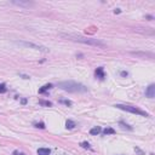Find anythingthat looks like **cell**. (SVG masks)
Returning <instances> with one entry per match:
<instances>
[{
	"instance_id": "obj_2",
	"label": "cell",
	"mask_w": 155,
	"mask_h": 155,
	"mask_svg": "<svg viewBox=\"0 0 155 155\" xmlns=\"http://www.w3.org/2000/svg\"><path fill=\"white\" fill-rule=\"evenodd\" d=\"M69 40H74V41H79L82 44H87V45H92V46H98V47H104L106 44L98 40V39H90V38H84V36H76V35H63Z\"/></svg>"
},
{
	"instance_id": "obj_4",
	"label": "cell",
	"mask_w": 155,
	"mask_h": 155,
	"mask_svg": "<svg viewBox=\"0 0 155 155\" xmlns=\"http://www.w3.org/2000/svg\"><path fill=\"white\" fill-rule=\"evenodd\" d=\"M16 44L23 45V46H26V47H32V48H34V50H39V51H42V52H48V48H46V47L36 45V44H33V42H28V41H16Z\"/></svg>"
},
{
	"instance_id": "obj_10",
	"label": "cell",
	"mask_w": 155,
	"mask_h": 155,
	"mask_svg": "<svg viewBox=\"0 0 155 155\" xmlns=\"http://www.w3.org/2000/svg\"><path fill=\"white\" fill-rule=\"evenodd\" d=\"M75 126H76V124H75L73 120H67V122H66V127H67V128L72 130V128H74Z\"/></svg>"
},
{
	"instance_id": "obj_16",
	"label": "cell",
	"mask_w": 155,
	"mask_h": 155,
	"mask_svg": "<svg viewBox=\"0 0 155 155\" xmlns=\"http://www.w3.org/2000/svg\"><path fill=\"white\" fill-rule=\"evenodd\" d=\"M80 146H81L82 148H90V144H88L87 142H81V143H80Z\"/></svg>"
},
{
	"instance_id": "obj_12",
	"label": "cell",
	"mask_w": 155,
	"mask_h": 155,
	"mask_svg": "<svg viewBox=\"0 0 155 155\" xmlns=\"http://www.w3.org/2000/svg\"><path fill=\"white\" fill-rule=\"evenodd\" d=\"M103 133H104V134H114L115 131H114L112 127H106V128L103 130Z\"/></svg>"
},
{
	"instance_id": "obj_11",
	"label": "cell",
	"mask_w": 155,
	"mask_h": 155,
	"mask_svg": "<svg viewBox=\"0 0 155 155\" xmlns=\"http://www.w3.org/2000/svg\"><path fill=\"white\" fill-rule=\"evenodd\" d=\"M50 88H52V85L51 84H47V85L45 86H42L40 90H39V93H44V92H46L47 90H50Z\"/></svg>"
},
{
	"instance_id": "obj_7",
	"label": "cell",
	"mask_w": 155,
	"mask_h": 155,
	"mask_svg": "<svg viewBox=\"0 0 155 155\" xmlns=\"http://www.w3.org/2000/svg\"><path fill=\"white\" fill-rule=\"evenodd\" d=\"M94 73H96V76L100 78V79H104V76H106V75H104V72H103V68H102V67L97 68Z\"/></svg>"
},
{
	"instance_id": "obj_14",
	"label": "cell",
	"mask_w": 155,
	"mask_h": 155,
	"mask_svg": "<svg viewBox=\"0 0 155 155\" xmlns=\"http://www.w3.org/2000/svg\"><path fill=\"white\" fill-rule=\"evenodd\" d=\"M40 104H42V106H46V107H51L52 106V103L48 101H40Z\"/></svg>"
},
{
	"instance_id": "obj_21",
	"label": "cell",
	"mask_w": 155,
	"mask_h": 155,
	"mask_svg": "<svg viewBox=\"0 0 155 155\" xmlns=\"http://www.w3.org/2000/svg\"><path fill=\"white\" fill-rule=\"evenodd\" d=\"M14 155H20V154H18V152H16L15 150V152H14Z\"/></svg>"
},
{
	"instance_id": "obj_8",
	"label": "cell",
	"mask_w": 155,
	"mask_h": 155,
	"mask_svg": "<svg viewBox=\"0 0 155 155\" xmlns=\"http://www.w3.org/2000/svg\"><path fill=\"white\" fill-rule=\"evenodd\" d=\"M101 132H102V128L100 127V126H96V127H93V128L90 130V133H91L92 136H97V134L101 133Z\"/></svg>"
},
{
	"instance_id": "obj_13",
	"label": "cell",
	"mask_w": 155,
	"mask_h": 155,
	"mask_svg": "<svg viewBox=\"0 0 155 155\" xmlns=\"http://www.w3.org/2000/svg\"><path fill=\"white\" fill-rule=\"evenodd\" d=\"M8 91V87L5 84H0V93H5Z\"/></svg>"
},
{
	"instance_id": "obj_20",
	"label": "cell",
	"mask_w": 155,
	"mask_h": 155,
	"mask_svg": "<svg viewBox=\"0 0 155 155\" xmlns=\"http://www.w3.org/2000/svg\"><path fill=\"white\" fill-rule=\"evenodd\" d=\"M21 102H22V104H26V103H27V100H24V98H23Z\"/></svg>"
},
{
	"instance_id": "obj_3",
	"label": "cell",
	"mask_w": 155,
	"mask_h": 155,
	"mask_svg": "<svg viewBox=\"0 0 155 155\" xmlns=\"http://www.w3.org/2000/svg\"><path fill=\"white\" fill-rule=\"evenodd\" d=\"M116 108L121 109V110H125V112H128V113H132V114H137V115L140 116H148V113L140 110V108L137 107H132V106H124V104H116Z\"/></svg>"
},
{
	"instance_id": "obj_6",
	"label": "cell",
	"mask_w": 155,
	"mask_h": 155,
	"mask_svg": "<svg viewBox=\"0 0 155 155\" xmlns=\"http://www.w3.org/2000/svg\"><path fill=\"white\" fill-rule=\"evenodd\" d=\"M51 150L48 148H39L38 149V155H50Z\"/></svg>"
},
{
	"instance_id": "obj_9",
	"label": "cell",
	"mask_w": 155,
	"mask_h": 155,
	"mask_svg": "<svg viewBox=\"0 0 155 155\" xmlns=\"http://www.w3.org/2000/svg\"><path fill=\"white\" fill-rule=\"evenodd\" d=\"M15 5H18V6H30L33 5V2H29V1H12Z\"/></svg>"
},
{
	"instance_id": "obj_17",
	"label": "cell",
	"mask_w": 155,
	"mask_h": 155,
	"mask_svg": "<svg viewBox=\"0 0 155 155\" xmlns=\"http://www.w3.org/2000/svg\"><path fill=\"white\" fill-rule=\"evenodd\" d=\"M35 126H36L38 128H45V125H44V122H39V124H35Z\"/></svg>"
},
{
	"instance_id": "obj_18",
	"label": "cell",
	"mask_w": 155,
	"mask_h": 155,
	"mask_svg": "<svg viewBox=\"0 0 155 155\" xmlns=\"http://www.w3.org/2000/svg\"><path fill=\"white\" fill-rule=\"evenodd\" d=\"M62 103H64V104H67V106H72V102L68 101V100H62Z\"/></svg>"
},
{
	"instance_id": "obj_19",
	"label": "cell",
	"mask_w": 155,
	"mask_h": 155,
	"mask_svg": "<svg viewBox=\"0 0 155 155\" xmlns=\"http://www.w3.org/2000/svg\"><path fill=\"white\" fill-rule=\"evenodd\" d=\"M120 12H121L120 8H115V10H114V14H120Z\"/></svg>"
},
{
	"instance_id": "obj_15",
	"label": "cell",
	"mask_w": 155,
	"mask_h": 155,
	"mask_svg": "<svg viewBox=\"0 0 155 155\" xmlns=\"http://www.w3.org/2000/svg\"><path fill=\"white\" fill-rule=\"evenodd\" d=\"M120 125H121V127H122V128H127V130H132V127H130L128 125H126V124H125V122H122V121L120 122Z\"/></svg>"
},
{
	"instance_id": "obj_1",
	"label": "cell",
	"mask_w": 155,
	"mask_h": 155,
	"mask_svg": "<svg viewBox=\"0 0 155 155\" xmlns=\"http://www.w3.org/2000/svg\"><path fill=\"white\" fill-rule=\"evenodd\" d=\"M58 87L64 90V91H68V92H86L87 91L86 86H84L82 84H79V82H75V81L58 82Z\"/></svg>"
},
{
	"instance_id": "obj_5",
	"label": "cell",
	"mask_w": 155,
	"mask_h": 155,
	"mask_svg": "<svg viewBox=\"0 0 155 155\" xmlns=\"http://www.w3.org/2000/svg\"><path fill=\"white\" fill-rule=\"evenodd\" d=\"M146 96L149 98H154L155 97V85L154 84H150L148 86V88L146 90Z\"/></svg>"
},
{
	"instance_id": "obj_22",
	"label": "cell",
	"mask_w": 155,
	"mask_h": 155,
	"mask_svg": "<svg viewBox=\"0 0 155 155\" xmlns=\"http://www.w3.org/2000/svg\"><path fill=\"white\" fill-rule=\"evenodd\" d=\"M20 155H26V154H23V153H22V154H20Z\"/></svg>"
}]
</instances>
